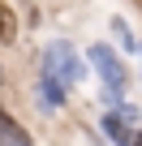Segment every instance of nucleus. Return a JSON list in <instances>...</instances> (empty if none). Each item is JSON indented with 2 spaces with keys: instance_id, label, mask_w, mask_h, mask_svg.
<instances>
[{
  "instance_id": "nucleus-1",
  "label": "nucleus",
  "mask_w": 142,
  "mask_h": 146,
  "mask_svg": "<svg viewBox=\"0 0 142 146\" xmlns=\"http://www.w3.org/2000/svg\"><path fill=\"white\" fill-rule=\"evenodd\" d=\"M91 64L99 69V78H103V99H108V103H121L129 78H125V64L116 60V52H112L108 43H95V47H91Z\"/></svg>"
},
{
  "instance_id": "nucleus-2",
  "label": "nucleus",
  "mask_w": 142,
  "mask_h": 146,
  "mask_svg": "<svg viewBox=\"0 0 142 146\" xmlns=\"http://www.w3.org/2000/svg\"><path fill=\"white\" fill-rule=\"evenodd\" d=\"M43 73H52V78H60V82L69 86V82L82 78V60H78V52L69 47V43H47V52H43Z\"/></svg>"
},
{
  "instance_id": "nucleus-3",
  "label": "nucleus",
  "mask_w": 142,
  "mask_h": 146,
  "mask_svg": "<svg viewBox=\"0 0 142 146\" xmlns=\"http://www.w3.org/2000/svg\"><path fill=\"white\" fill-rule=\"evenodd\" d=\"M133 120H138V112H133V108L108 112V116H103V133H108V137H112L116 146H133V129H129Z\"/></svg>"
},
{
  "instance_id": "nucleus-4",
  "label": "nucleus",
  "mask_w": 142,
  "mask_h": 146,
  "mask_svg": "<svg viewBox=\"0 0 142 146\" xmlns=\"http://www.w3.org/2000/svg\"><path fill=\"white\" fill-rule=\"evenodd\" d=\"M0 142H5V146H30V133H26L5 108H0Z\"/></svg>"
},
{
  "instance_id": "nucleus-5",
  "label": "nucleus",
  "mask_w": 142,
  "mask_h": 146,
  "mask_svg": "<svg viewBox=\"0 0 142 146\" xmlns=\"http://www.w3.org/2000/svg\"><path fill=\"white\" fill-rule=\"evenodd\" d=\"M39 99H43L47 108H60V103H65V82H60V78H52V73H43V86H39Z\"/></svg>"
},
{
  "instance_id": "nucleus-6",
  "label": "nucleus",
  "mask_w": 142,
  "mask_h": 146,
  "mask_svg": "<svg viewBox=\"0 0 142 146\" xmlns=\"http://www.w3.org/2000/svg\"><path fill=\"white\" fill-rule=\"evenodd\" d=\"M112 30H116V39H121V43H125V52H138V39H133V30H129V26H125V22H121V17H116V22H112Z\"/></svg>"
},
{
  "instance_id": "nucleus-7",
  "label": "nucleus",
  "mask_w": 142,
  "mask_h": 146,
  "mask_svg": "<svg viewBox=\"0 0 142 146\" xmlns=\"http://www.w3.org/2000/svg\"><path fill=\"white\" fill-rule=\"evenodd\" d=\"M9 35H13V13L0 5V39H9Z\"/></svg>"
},
{
  "instance_id": "nucleus-8",
  "label": "nucleus",
  "mask_w": 142,
  "mask_h": 146,
  "mask_svg": "<svg viewBox=\"0 0 142 146\" xmlns=\"http://www.w3.org/2000/svg\"><path fill=\"white\" fill-rule=\"evenodd\" d=\"M133 146H142V133H138V137H133Z\"/></svg>"
},
{
  "instance_id": "nucleus-9",
  "label": "nucleus",
  "mask_w": 142,
  "mask_h": 146,
  "mask_svg": "<svg viewBox=\"0 0 142 146\" xmlns=\"http://www.w3.org/2000/svg\"><path fill=\"white\" fill-rule=\"evenodd\" d=\"M0 78H5V69H0Z\"/></svg>"
},
{
  "instance_id": "nucleus-10",
  "label": "nucleus",
  "mask_w": 142,
  "mask_h": 146,
  "mask_svg": "<svg viewBox=\"0 0 142 146\" xmlns=\"http://www.w3.org/2000/svg\"><path fill=\"white\" fill-rule=\"evenodd\" d=\"M138 52H142V43H138Z\"/></svg>"
}]
</instances>
